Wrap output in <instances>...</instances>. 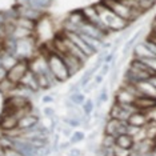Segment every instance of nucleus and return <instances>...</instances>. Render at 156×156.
<instances>
[{
    "label": "nucleus",
    "mask_w": 156,
    "mask_h": 156,
    "mask_svg": "<svg viewBox=\"0 0 156 156\" xmlns=\"http://www.w3.org/2000/svg\"><path fill=\"white\" fill-rule=\"evenodd\" d=\"M99 12V16H100L101 24L103 27L105 28V31L108 32H116V31H123L128 27L129 22L124 20L123 17L118 16L112 9H109L107 5H104L103 3L95 5Z\"/></svg>",
    "instance_id": "f257e3e1"
},
{
    "label": "nucleus",
    "mask_w": 156,
    "mask_h": 156,
    "mask_svg": "<svg viewBox=\"0 0 156 156\" xmlns=\"http://www.w3.org/2000/svg\"><path fill=\"white\" fill-rule=\"evenodd\" d=\"M48 66H49V71L52 72L56 79H58L60 83H64L71 77V73L68 68H67L64 60L60 55H58L56 52H52L51 55L48 56Z\"/></svg>",
    "instance_id": "f03ea898"
},
{
    "label": "nucleus",
    "mask_w": 156,
    "mask_h": 156,
    "mask_svg": "<svg viewBox=\"0 0 156 156\" xmlns=\"http://www.w3.org/2000/svg\"><path fill=\"white\" fill-rule=\"evenodd\" d=\"M101 3L104 5H107L109 9H112L118 16L123 17L124 20H127V22H129V23L135 22L137 17H140L143 15V13H140L132 8H129V7H127L124 3L120 2V0H101Z\"/></svg>",
    "instance_id": "7ed1b4c3"
},
{
    "label": "nucleus",
    "mask_w": 156,
    "mask_h": 156,
    "mask_svg": "<svg viewBox=\"0 0 156 156\" xmlns=\"http://www.w3.org/2000/svg\"><path fill=\"white\" fill-rule=\"evenodd\" d=\"M28 71H30V60L20 59L12 68L8 69V76H7V79H9L15 84H19Z\"/></svg>",
    "instance_id": "20e7f679"
},
{
    "label": "nucleus",
    "mask_w": 156,
    "mask_h": 156,
    "mask_svg": "<svg viewBox=\"0 0 156 156\" xmlns=\"http://www.w3.org/2000/svg\"><path fill=\"white\" fill-rule=\"evenodd\" d=\"M17 124H19V118H17L16 113H9L4 111L2 112V115H0V129L9 133L17 129Z\"/></svg>",
    "instance_id": "39448f33"
},
{
    "label": "nucleus",
    "mask_w": 156,
    "mask_h": 156,
    "mask_svg": "<svg viewBox=\"0 0 156 156\" xmlns=\"http://www.w3.org/2000/svg\"><path fill=\"white\" fill-rule=\"evenodd\" d=\"M126 127H127V122L109 118V120L104 126V133L112 135V136L116 137L120 133H126Z\"/></svg>",
    "instance_id": "423d86ee"
},
{
    "label": "nucleus",
    "mask_w": 156,
    "mask_h": 156,
    "mask_svg": "<svg viewBox=\"0 0 156 156\" xmlns=\"http://www.w3.org/2000/svg\"><path fill=\"white\" fill-rule=\"evenodd\" d=\"M66 36L68 37L69 40H72L73 43H75V44L77 45V47H79V48L81 49V51H83L84 54H86V55L88 56V58H91L92 55L96 54V52H95L94 49H92V48L90 47V45H88V44L86 43V40H84V39L81 37L77 32H75V31H66Z\"/></svg>",
    "instance_id": "0eeeda50"
},
{
    "label": "nucleus",
    "mask_w": 156,
    "mask_h": 156,
    "mask_svg": "<svg viewBox=\"0 0 156 156\" xmlns=\"http://www.w3.org/2000/svg\"><path fill=\"white\" fill-rule=\"evenodd\" d=\"M58 55H60L63 58V60H64V63H66L67 68H68V71H69L71 76H73L75 73H77L81 68H83L84 62L81 59L76 58V56H73L71 54H58Z\"/></svg>",
    "instance_id": "6e6552de"
},
{
    "label": "nucleus",
    "mask_w": 156,
    "mask_h": 156,
    "mask_svg": "<svg viewBox=\"0 0 156 156\" xmlns=\"http://www.w3.org/2000/svg\"><path fill=\"white\" fill-rule=\"evenodd\" d=\"M136 99V95L124 87H120L115 95V101L119 103V104H133Z\"/></svg>",
    "instance_id": "1a4fd4ad"
},
{
    "label": "nucleus",
    "mask_w": 156,
    "mask_h": 156,
    "mask_svg": "<svg viewBox=\"0 0 156 156\" xmlns=\"http://www.w3.org/2000/svg\"><path fill=\"white\" fill-rule=\"evenodd\" d=\"M19 84H22L24 88H27L30 92H36L40 90L39 87V83H37V77H36V73L32 72V71H28V72L24 75V77L22 79Z\"/></svg>",
    "instance_id": "9d476101"
},
{
    "label": "nucleus",
    "mask_w": 156,
    "mask_h": 156,
    "mask_svg": "<svg viewBox=\"0 0 156 156\" xmlns=\"http://www.w3.org/2000/svg\"><path fill=\"white\" fill-rule=\"evenodd\" d=\"M39 123H40V122H39V118L36 115H34L32 112L27 113V115H24V116H22V118L19 119L17 129H20V131L31 129V128H34V127H36Z\"/></svg>",
    "instance_id": "9b49d317"
},
{
    "label": "nucleus",
    "mask_w": 156,
    "mask_h": 156,
    "mask_svg": "<svg viewBox=\"0 0 156 156\" xmlns=\"http://www.w3.org/2000/svg\"><path fill=\"white\" fill-rule=\"evenodd\" d=\"M133 105L137 108V111L141 112H147L150 109L156 107V98L152 96H140L135 100Z\"/></svg>",
    "instance_id": "f8f14e48"
},
{
    "label": "nucleus",
    "mask_w": 156,
    "mask_h": 156,
    "mask_svg": "<svg viewBox=\"0 0 156 156\" xmlns=\"http://www.w3.org/2000/svg\"><path fill=\"white\" fill-rule=\"evenodd\" d=\"M150 119H148L147 113L145 112H141V111H135L131 113L129 119H128V124L131 126H135V127H139V128H144L145 126L148 124Z\"/></svg>",
    "instance_id": "ddd939ff"
},
{
    "label": "nucleus",
    "mask_w": 156,
    "mask_h": 156,
    "mask_svg": "<svg viewBox=\"0 0 156 156\" xmlns=\"http://www.w3.org/2000/svg\"><path fill=\"white\" fill-rule=\"evenodd\" d=\"M133 58L136 59H152V58H156V55L150 49L145 41L143 43H139L135 45L133 48Z\"/></svg>",
    "instance_id": "4468645a"
},
{
    "label": "nucleus",
    "mask_w": 156,
    "mask_h": 156,
    "mask_svg": "<svg viewBox=\"0 0 156 156\" xmlns=\"http://www.w3.org/2000/svg\"><path fill=\"white\" fill-rule=\"evenodd\" d=\"M116 145L126 148V150H132L135 145V139L128 133H120L116 136Z\"/></svg>",
    "instance_id": "2eb2a0df"
},
{
    "label": "nucleus",
    "mask_w": 156,
    "mask_h": 156,
    "mask_svg": "<svg viewBox=\"0 0 156 156\" xmlns=\"http://www.w3.org/2000/svg\"><path fill=\"white\" fill-rule=\"evenodd\" d=\"M0 60H2V62H0V63H2V66L4 67V68H7V69L12 68V67L15 66L17 62H19V59H17L15 55H12V54H7V55H4Z\"/></svg>",
    "instance_id": "dca6fc26"
},
{
    "label": "nucleus",
    "mask_w": 156,
    "mask_h": 156,
    "mask_svg": "<svg viewBox=\"0 0 156 156\" xmlns=\"http://www.w3.org/2000/svg\"><path fill=\"white\" fill-rule=\"evenodd\" d=\"M49 4H51V0H28L27 2V5L32 7L35 9H39V11L47 8Z\"/></svg>",
    "instance_id": "f3484780"
},
{
    "label": "nucleus",
    "mask_w": 156,
    "mask_h": 156,
    "mask_svg": "<svg viewBox=\"0 0 156 156\" xmlns=\"http://www.w3.org/2000/svg\"><path fill=\"white\" fill-rule=\"evenodd\" d=\"M69 99L72 100L73 103H75L76 105H83L84 104V101L87 100V98H86V95L84 94H81V92H73V94H71V96Z\"/></svg>",
    "instance_id": "a211bd4d"
},
{
    "label": "nucleus",
    "mask_w": 156,
    "mask_h": 156,
    "mask_svg": "<svg viewBox=\"0 0 156 156\" xmlns=\"http://www.w3.org/2000/svg\"><path fill=\"white\" fill-rule=\"evenodd\" d=\"M95 103L92 101V100H90V99H87L86 101H84V104L81 105V109H83V113L86 116H91L92 115V112H94V109H95Z\"/></svg>",
    "instance_id": "6ab92c4d"
},
{
    "label": "nucleus",
    "mask_w": 156,
    "mask_h": 156,
    "mask_svg": "<svg viewBox=\"0 0 156 156\" xmlns=\"http://www.w3.org/2000/svg\"><path fill=\"white\" fill-rule=\"evenodd\" d=\"M139 36H140V32H137V34H135L128 41H127L126 45H124V48H123V55H127V54H128V52L131 51V49H132V47L135 45V43H136V39L139 37Z\"/></svg>",
    "instance_id": "aec40b11"
},
{
    "label": "nucleus",
    "mask_w": 156,
    "mask_h": 156,
    "mask_svg": "<svg viewBox=\"0 0 156 156\" xmlns=\"http://www.w3.org/2000/svg\"><path fill=\"white\" fill-rule=\"evenodd\" d=\"M100 145H103V147H115L116 145V137L112 136V135L104 133V137H103Z\"/></svg>",
    "instance_id": "412c9836"
},
{
    "label": "nucleus",
    "mask_w": 156,
    "mask_h": 156,
    "mask_svg": "<svg viewBox=\"0 0 156 156\" xmlns=\"http://www.w3.org/2000/svg\"><path fill=\"white\" fill-rule=\"evenodd\" d=\"M86 139V135H84L83 131H73L72 136L69 137V141L71 144H77L79 141H83Z\"/></svg>",
    "instance_id": "4be33fe9"
},
{
    "label": "nucleus",
    "mask_w": 156,
    "mask_h": 156,
    "mask_svg": "<svg viewBox=\"0 0 156 156\" xmlns=\"http://www.w3.org/2000/svg\"><path fill=\"white\" fill-rule=\"evenodd\" d=\"M113 154H115V156H129L131 150H126V148L115 145V147H113Z\"/></svg>",
    "instance_id": "5701e85b"
},
{
    "label": "nucleus",
    "mask_w": 156,
    "mask_h": 156,
    "mask_svg": "<svg viewBox=\"0 0 156 156\" xmlns=\"http://www.w3.org/2000/svg\"><path fill=\"white\" fill-rule=\"evenodd\" d=\"M43 115L44 118H51V119H55V115H56V111L54 107H49V105H47V107L43 108Z\"/></svg>",
    "instance_id": "b1692460"
},
{
    "label": "nucleus",
    "mask_w": 156,
    "mask_h": 156,
    "mask_svg": "<svg viewBox=\"0 0 156 156\" xmlns=\"http://www.w3.org/2000/svg\"><path fill=\"white\" fill-rule=\"evenodd\" d=\"M5 152V156H24L23 154H20L19 151L16 150V148H7V150H4Z\"/></svg>",
    "instance_id": "393cba45"
},
{
    "label": "nucleus",
    "mask_w": 156,
    "mask_h": 156,
    "mask_svg": "<svg viewBox=\"0 0 156 156\" xmlns=\"http://www.w3.org/2000/svg\"><path fill=\"white\" fill-rule=\"evenodd\" d=\"M7 76H8V69L4 68V67L0 64V81L5 80V79H7Z\"/></svg>",
    "instance_id": "a878e982"
},
{
    "label": "nucleus",
    "mask_w": 156,
    "mask_h": 156,
    "mask_svg": "<svg viewBox=\"0 0 156 156\" xmlns=\"http://www.w3.org/2000/svg\"><path fill=\"white\" fill-rule=\"evenodd\" d=\"M62 133H63V136H67V137H71L72 136V131H71V128H68V126H64L63 127V129H62Z\"/></svg>",
    "instance_id": "bb28decb"
},
{
    "label": "nucleus",
    "mask_w": 156,
    "mask_h": 156,
    "mask_svg": "<svg viewBox=\"0 0 156 156\" xmlns=\"http://www.w3.org/2000/svg\"><path fill=\"white\" fill-rule=\"evenodd\" d=\"M68 156H81V151L79 148H69Z\"/></svg>",
    "instance_id": "cd10ccee"
},
{
    "label": "nucleus",
    "mask_w": 156,
    "mask_h": 156,
    "mask_svg": "<svg viewBox=\"0 0 156 156\" xmlns=\"http://www.w3.org/2000/svg\"><path fill=\"white\" fill-rule=\"evenodd\" d=\"M103 80H104V76L100 75V73H98V75H95V79H94V83L96 84V86H100L103 83Z\"/></svg>",
    "instance_id": "c85d7f7f"
},
{
    "label": "nucleus",
    "mask_w": 156,
    "mask_h": 156,
    "mask_svg": "<svg viewBox=\"0 0 156 156\" xmlns=\"http://www.w3.org/2000/svg\"><path fill=\"white\" fill-rule=\"evenodd\" d=\"M113 59H115V54L111 52V54H108L104 58V63H108V64H109V63H113Z\"/></svg>",
    "instance_id": "c756f323"
},
{
    "label": "nucleus",
    "mask_w": 156,
    "mask_h": 156,
    "mask_svg": "<svg viewBox=\"0 0 156 156\" xmlns=\"http://www.w3.org/2000/svg\"><path fill=\"white\" fill-rule=\"evenodd\" d=\"M41 100H43L44 104H47V103H52V101H54V98L48 95V96H43V99H41Z\"/></svg>",
    "instance_id": "7c9ffc66"
},
{
    "label": "nucleus",
    "mask_w": 156,
    "mask_h": 156,
    "mask_svg": "<svg viewBox=\"0 0 156 156\" xmlns=\"http://www.w3.org/2000/svg\"><path fill=\"white\" fill-rule=\"evenodd\" d=\"M71 147V141H67V143H62L60 144V150H68V148Z\"/></svg>",
    "instance_id": "2f4dec72"
},
{
    "label": "nucleus",
    "mask_w": 156,
    "mask_h": 156,
    "mask_svg": "<svg viewBox=\"0 0 156 156\" xmlns=\"http://www.w3.org/2000/svg\"><path fill=\"white\" fill-rule=\"evenodd\" d=\"M96 135H98V131H94V132H92V133L88 135V140H90V141L95 140V139H96Z\"/></svg>",
    "instance_id": "473e14b6"
},
{
    "label": "nucleus",
    "mask_w": 156,
    "mask_h": 156,
    "mask_svg": "<svg viewBox=\"0 0 156 156\" xmlns=\"http://www.w3.org/2000/svg\"><path fill=\"white\" fill-rule=\"evenodd\" d=\"M151 32L156 35V20H154V23H152V31Z\"/></svg>",
    "instance_id": "72a5a7b5"
},
{
    "label": "nucleus",
    "mask_w": 156,
    "mask_h": 156,
    "mask_svg": "<svg viewBox=\"0 0 156 156\" xmlns=\"http://www.w3.org/2000/svg\"><path fill=\"white\" fill-rule=\"evenodd\" d=\"M154 20H156V16H155V19H154Z\"/></svg>",
    "instance_id": "f704fd0d"
},
{
    "label": "nucleus",
    "mask_w": 156,
    "mask_h": 156,
    "mask_svg": "<svg viewBox=\"0 0 156 156\" xmlns=\"http://www.w3.org/2000/svg\"><path fill=\"white\" fill-rule=\"evenodd\" d=\"M154 2H156V0H154Z\"/></svg>",
    "instance_id": "c9c22d12"
},
{
    "label": "nucleus",
    "mask_w": 156,
    "mask_h": 156,
    "mask_svg": "<svg viewBox=\"0 0 156 156\" xmlns=\"http://www.w3.org/2000/svg\"><path fill=\"white\" fill-rule=\"evenodd\" d=\"M155 98H156V96H155Z\"/></svg>",
    "instance_id": "e433bc0d"
}]
</instances>
